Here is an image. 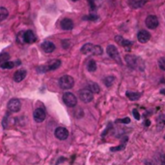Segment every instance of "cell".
<instances>
[{
    "mask_svg": "<svg viewBox=\"0 0 165 165\" xmlns=\"http://www.w3.org/2000/svg\"><path fill=\"white\" fill-rule=\"evenodd\" d=\"M81 53L84 54H95V56H100L103 53V49L100 46H96L91 43L85 44L81 48Z\"/></svg>",
    "mask_w": 165,
    "mask_h": 165,
    "instance_id": "cell-1",
    "label": "cell"
},
{
    "mask_svg": "<svg viewBox=\"0 0 165 165\" xmlns=\"http://www.w3.org/2000/svg\"><path fill=\"white\" fill-rule=\"evenodd\" d=\"M74 80L72 76H69V75L62 76L59 80V86L62 89H70L74 88Z\"/></svg>",
    "mask_w": 165,
    "mask_h": 165,
    "instance_id": "cell-2",
    "label": "cell"
},
{
    "mask_svg": "<svg viewBox=\"0 0 165 165\" xmlns=\"http://www.w3.org/2000/svg\"><path fill=\"white\" fill-rule=\"evenodd\" d=\"M106 52H107V54L111 57L112 59H114L115 61H117L119 64H122V60H121V57H120V53L118 52V49L116 48L115 46L113 45H109L106 49Z\"/></svg>",
    "mask_w": 165,
    "mask_h": 165,
    "instance_id": "cell-3",
    "label": "cell"
},
{
    "mask_svg": "<svg viewBox=\"0 0 165 165\" xmlns=\"http://www.w3.org/2000/svg\"><path fill=\"white\" fill-rule=\"evenodd\" d=\"M63 101L68 107H74L77 104V98L72 92H66L63 95Z\"/></svg>",
    "mask_w": 165,
    "mask_h": 165,
    "instance_id": "cell-4",
    "label": "cell"
},
{
    "mask_svg": "<svg viewBox=\"0 0 165 165\" xmlns=\"http://www.w3.org/2000/svg\"><path fill=\"white\" fill-rule=\"evenodd\" d=\"M21 108V102L18 98H13L8 103V110L10 113H18Z\"/></svg>",
    "mask_w": 165,
    "mask_h": 165,
    "instance_id": "cell-5",
    "label": "cell"
},
{
    "mask_svg": "<svg viewBox=\"0 0 165 165\" xmlns=\"http://www.w3.org/2000/svg\"><path fill=\"white\" fill-rule=\"evenodd\" d=\"M78 95H79V98L83 102H85V103H89V102H91L94 98L93 93L91 92V90L89 89H80L79 92H78Z\"/></svg>",
    "mask_w": 165,
    "mask_h": 165,
    "instance_id": "cell-6",
    "label": "cell"
},
{
    "mask_svg": "<svg viewBox=\"0 0 165 165\" xmlns=\"http://www.w3.org/2000/svg\"><path fill=\"white\" fill-rule=\"evenodd\" d=\"M145 23L148 28H151V29H154L159 26V20L158 18L155 17V16H148L146 21H145Z\"/></svg>",
    "mask_w": 165,
    "mask_h": 165,
    "instance_id": "cell-7",
    "label": "cell"
},
{
    "mask_svg": "<svg viewBox=\"0 0 165 165\" xmlns=\"http://www.w3.org/2000/svg\"><path fill=\"white\" fill-rule=\"evenodd\" d=\"M61 65V60L59 59H54V60H51L49 63L48 64V66H42L40 67V69H43L44 72H48L49 70H56L60 67Z\"/></svg>",
    "mask_w": 165,
    "mask_h": 165,
    "instance_id": "cell-8",
    "label": "cell"
},
{
    "mask_svg": "<svg viewBox=\"0 0 165 165\" xmlns=\"http://www.w3.org/2000/svg\"><path fill=\"white\" fill-rule=\"evenodd\" d=\"M34 120L37 122H43L45 119V111L44 108H37L34 111Z\"/></svg>",
    "mask_w": 165,
    "mask_h": 165,
    "instance_id": "cell-9",
    "label": "cell"
},
{
    "mask_svg": "<svg viewBox=\"0 0 165 165\" xmlns=\"http://www.w3.org/2000/svg\"><path fill=\"white\" fill-rule=\"evenodd\" d=\"M55 136L59 140H65L69 136V131L65 127H57L56 130H55Z\"/></svg>",
    "mask_w": 165,
    "mask_h": 165,
    "instance_id": "cell-10",
    "label": "cell"
},
{
    "mask_svg": "<svg viewBox=\"0 0 165 165\" xmlns=\"http://www.w3.org/2000/svg\"><path fill=\"white\" fill-rule=\"evenodd\" d=\"M150 38H151V35L147 30H140L137 34V39L140 43H147L150 40Z\"/></svg>",
    "mask_w": 165,
    "mask_h": 165,
    "instance_id": "cell-11",
    "label": "cell"
},
{
    "mask_svg": "<svg viewBox=\"0 0 165 165\" xmlns=\"http://www.w3.org/2000/svg\"><path fill=\"white\" fill-rule=\"evenodd\" d=\"M138 60L139 58L134 57V56H130V54H129V56H125V61H127V63L133 69H135L138 67Z\"/></svg>",
    "mask_w": 165,
    "mask_h": 165,
    "instance_id": "cell-12",
    "label": "cell"
},
{
    "mask_svg": "<svg viewBox=\"0 0 165 165\" xmlns=\"http://www.w3.org/2000/svg\"><path fill=\"white\" fill-rule=\"evenodd\" d=\"M42 49L44 53H50L55 50V45L50 41H45L42 44Z\"/></svg>",
    "mask_w": 165,
    "mask_h": 165,
    "instance_id": "cell-13",
    "label": "cell"
},
{
    "mask_svg": "<svg viewBox=\"0 0 165 165\" xmlns=\"http://www.w3.org/2000/svg\"><path fill=\"white\" fill-rule=\"evenodd\" d=\"M61 28L64 30H72L74 28V22L70 19H64L61 21Z\"/></svg>",
    "mask_w": 165,
    "mask_h": 165,
    "instance_id": "cell-14",
    "label": "cell"
},
{
    "mask_svg": "<svg viewBox=\"0 0 165 165\" xmlns=\"http://www.w3.org/2000/svg\"><path fill=\"white\" fill-rule=\"evenodd\" d=\"M36 41V36L33 33V31L27 30L24 32V42L28 44H32Z\"/></svg>",
    "mask_w": 165,
    "mask_h": 165,
    "instance_id": "cell-15",
    "label": "cell"
},
{
    "mask_svg": "<svg viewBox=\"0 0 165 165\" xmlns=\"http://www.w3.org/2000/svg\"><path fill=\"white\" fill-rule=\"evenodd\" d=\"M26 74L27 73H26L25 70H19V71H17L14 74V81L17 82V83L21 82L23 79H25Z\"/></svg>",
    "mask_w": 165,
    "mask_h": 165,
    "instance_id": "cell-16",
    "label": "cell"
},
{
    "mask_svg": "<svg viewBox=\"0 0 165 165\" xmlns=\"http://www.w3.org/2000/svg\"><path fill=\"white\" fill-rule=\"evenodd\" d=\"M115 41L117 43H119L121 46L125 47V48H129V47L132 45V43L129 40H125V39H124L122 36H116L115 37Z\"/></svg>",
    "mask_w": 165,
    "mask_h": 165,
    "instance_id": "cell-17",
    "label": "cell"
},
{
    "mask_svg": "<svg viewBox=\"0 0 165 165\" xmlns=\"http://www.w3.org/2000/svg\"><path fill=\"white\" fill-rule=\"evenodd\" d=\"M128 136H125L124 138H123V141H122V144L121 145H119V146H117V147H113V148H111L110 149V151L111 152H119V151H123L124 149L125 148V145H127V142H128Z\"/></svg>",
    "mask_w": 165,
    "mask_h": 165,
    "instance_id": "cell-18",
    "label": "cell"
},
{
    "mask_svg": "<svg viewBox=\"0 0 165 165\" xmlns=\"http://www.w3.org/2000/svg\"><path fill=\"white\" fill-rule=\"evenodd\" d=\"M125 95L127 97L131 100V101H135V100H138L140 97H141V93L140 92H131V91H127L125 93Z\"/></svg>",
    "mask_w": 165,
    "mask_h": 165,
    "instance_id": "cell-19",
    "label": "cell"
},
{
    "mask_svg": "<svg viewBox=\"0 0 165 165\" xmlns=\"http://www.w3.org/2000/svg\"><path fill=\"white\" fill-rule=\"evenodd\" d=\"M87 69H88V71L90 72H95L96 70H97V63H96V61L95 60H90L88 62V64H87Z\"/></svg>",
    "mask_w": 165,
    "mask_h": 165,
    "instance_id": "cell-20",
    "label": "cell"
},
{
    "mask_svg": "<svg viewBox=\"0 0 165 165\" xmlns=\"http://www.w3.org/2000/svg\"><path fill=\"white\" fill-rule=\"evenodd\" d=\"M89 89L91 90L92 93H99V86L96 83H90L89 84Z\"/></svg>",
    "mask_w": 165,
    "mask_h": 165,
    "instance_id": "cell-21",
    "label": "cell"
},
{
    "mask_svg": "<svg viewBox=\"0 0 165 165\" xmlns=\"http://www.w3.org/2000/svg\"><path fill=\"white\" fill-rule=\"evenodd\" d=\"M8 15H9V12L4 7H0V21H4L7 17Z\"/></svg>",
    "mask_w": 165,
    "mask_h": 165,
    "instance_id": "cell-22",
    "label": "cell"
},
{
    "mask_svg": "<svg viewBox=\"0 0 165 165\" xmlns=\"http://www.w3.org/2000/svg\"><path fill=\"white\" fill-rule=\"evenodd\" d=\"M9 58H10L9 53H0V65L5 63V62H7V61H9Z\"/></svg>",
    "mask_w": 165,
    "mask_h": 165,
    "instance_id": "cell-23",
    "label": "cell"
},
{
    "mask_svg": "<svg viewBox=\"0 0 165 165\" xmlns=\"http://www.w3.org/2000/svg\"><path fill=\"white\" fill-rule=\"evenodd\" d=\"M114 80H115V77H113V76H108V77H106L105 79H104V85L107 86V88H109V86H111L112 84L114 83Z\"/></svg>",
    "mask_w": 165,
    "mask_h": 165,
    "instance_id": "cell-24",
    "label": "cell"
},
{
    "mask_svg": "<svg viewBox=\"0 0 165 165\" xmlns=\"http://www.w3.org/2000/svg\"><path fill=\"white\" fill-rule=\"evenodd\" d=\"M158 126H159L160 128L165 126V114H162L159 117L158 119Z\"/></svg>",
    "mask_w": 165,
    "mask_h": 165,
    "instance_id": "cell-25",
    "label": "cell"
},
{
    "mask_svg": "<svg viewBox=\"0 0 165 165\" xmlns=\"http://www.w3.org/2000/svg\"><path fill=\"white\" fill-rule=\"evenodd\" d=\"M0 66H1V68H3V69H12L15 66V63L12 61H7V62H5V63L1 64Z\"/></svg>",
    "mask_w": 165,
    "mask_h": 165,
    "instance_id": "cell-26",
    "label": "cell"
},
{
    "mask_svg": "<svg viewBox=\"0 0 165 165\" xmlns=\"http://www.w3.org/2000/svg\"><path fill=\"white\" fill-rule=\"evenodd\" d=\"M159 66L161 70L165 71V57H161L159 59Z\"/></svg>",
    "mask_w": 165,
    "mask_h": 165,
    "instance_id": "cell-27",
    "label": "cell"
},
{
    "mask_svg": "<svg viewBox=\"0 0 165 165\" xmlns=\"http://www.w3.org/2000/svg\"><path fill=\"white\" fill-rule=\"evenodd\" d=\"M18 41L20 43V44H23V43H25L24 42V32H19V34H18Z\"/></svg>",
    "mask_w": 165,
    "mask_h": 165,
    "instance_id": "cell-28",
    "label": "cell"
},
{
    "mask_svg": "<svg viewBox=\"0 0 165 165\" xmlns=\"http://www.w3.org/2000/svg\"><path fill=\"white\" fill-rule=\"evenodd\" d=\"M116 122H121V123H125V124H128L130 122V119L129 117H125V119H121V120H117Z\"/></svg>",
    "mask_w": 165,
    "mask_h": 165,
    "instance_id": "cell-29",
    "label": "cell"
},
{
    "mask_svg": "<svg viewBox=\"0 0 165 165\" xmlns=\"http://www.w3.org/2000/svg\"><path fill=\"white\" fill-rule=\"evenodd\" d=\"M132 114H133V116H134V117H135V119H136L137 121L140 120V114L138 113V111H137L136 109L133 110V111H132Z\"/></svg>",
    "mask_w": 165,
    "mask_h": 165,
    "instance_id": "cell-30",
    "label": "cell"
},
{
    "mask_svg": "<svg viewBox=\"0 0 165 165\" xmlns=\"http://www.w3.org/2000/svg\"><path fill=\"white\" fill-rule=\"evenodd\" d=\"M70 41H69V40H63V41H62V46L64 47L65 49H68L69 47H70Z\"/></svg>",
    "mask_w": 165,
    "mask_h": 165,
    "instance_id": "cell-31",
    "label": "cell"
},
{
    "mask_svg": "<svg viewBox=\"0 0 165 165\" xmlns=\"http://www.w3.org/2000/svg\"><path fill=\"white\" fill-rule=\"evenodd\" d=\"M160 159H161V165H165V155L164 154L161 155Z\"/></svg>",
    "mask_w": 165,
    "mask_h": 165,
    "instance_id": "cell-32",
    "label": "cell"
},
{
    "mask_svg": "<svg viewBox=\"0 0 165 165\" xmlns=\"http://www.w3.org/2000/svg\"><path fill=\"white\" fill-rule=\"evenodd\" d=\"M145 124H146V126H149V125L151 124V121H149V120H146V121H145Z\"/></svg>",
    "mask_w": 165,
    "mask_h": 165,
    "instance_id": "cell-33",
    "label": "cell"
},
{
    "mask_svg": "<svg viewBox=\"0 0 165 165\" xmlns=\"http://www.w3.org/2000/svg\"><path fill=\"white\" fill-rule=\"evenodd\" d=\"M160 94H163V95H165V89H162L160 90Z\"/></svg>",
    "mask_w": 165,
    "mask_h": 165,
    "instance_id": "cell-34",
    "label": "cell"
},
{
    "mask_svg": "<svg viewBox=\"0 0 165 165\" xmlns=\"http://www.w3.org/2000/svg\"><path fill=\"white\" fill-rule=\"evenodd\" d=\"M72 1H77V0H72Z\"/></svg>",
    "mask_w": 165,
    "mask_h": 165,
    "instance_id": "cell-35",
    "label": "cell"
},
{
    "mask_svg": "<svg viewBox=\"0 0 165 165\" xmlns=\"http://www.w3.org/2000/svg\"><path fill=\"white\" fill-rule=\"evenodd\" d=\"M163 138H164V139H165V135H164V137H163Z\"/></svg>",
    "mask_w": 165,
    "mask_h": 165,
    "instance_id": "cell-36",
    "label": "cell"
}]
</instances>
